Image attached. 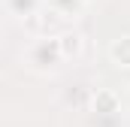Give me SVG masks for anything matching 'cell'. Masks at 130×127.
<instances>
[{"instance_id": "6da1fadb", "label": "cell", "mask_w": 130, "mask_h": 127, "mask_svg": "<svg viewBox=\"0 0 130 127\" xmlns=\"http://www.w3.org/2000/svg\"><path fill=\"white\" fill-rule=\"evenodd\" d=\"M67 24H70V18L61 15L58 9H36L33 15H27V27H33V30L42 33V36H48V30L52 33L64 30Z\"/></svg>"}, {"instance_id": "7a4b0ae2", "label": "cell", "mask_w": 130, "mask_h": 127, "mask_svg": "<svg viewBox=\"0 0 130 127\" xmlns=\"http://www.w3.org/2000/svg\"><path fill=\"white\" fill-rule=\"evenodd\" d=\"M64 58L61 55V45H58V39L55 36H39V42L30 49V64L33 67H52V64H58Z\"/></svg>"}, {"instance_id": "3957f363", "label": "cell", "mask_w": 130, "mask_h": 127, "mask_svg": "<svg viewBox=\"0 0 130 127\" xmlns=\"http://www.w3.org/2000/svg\"><path fill=\"white\" fill-rule=\"evenodd\" d=\"M58 45H61V55L70 58V55H79V49H82V33L76 30H64L58 36Z\"/></svg>"}, {"instance_id": "277c9868", "label": "cell", "mask_w": 130, "mask_h": 127, "mask_svg": "<svg viewBox=\"0 0 130 127\" xmlns=\"http://www.w3.org/2000/svg\"><path fill=\"white\" fill-rule=\"evenodd\" d=\"M118 103H121V100H118L115 91H106V88H103V91L94 94V109H97V112H118Z\"/></svg>"}, {"instance_id": "5b68a950", "label": "cell", "mask_w": 130, "mask_h": 127, "mask_svg": "<svg viewBox=\"0 0 130 127\" xmlns=\"http://www.w3.org/2000/svg\"><path fill=\"white\" fill-rule=\"evenodd\" d=\"M109 55H112L118 64L130 67V36H121V39H115V42H112V49H109Z\"/></svg>"}, {"instance_id": "8992f818", "label": "cell", "mask_w": 130, "mask_h": 127, "mask_svg": "<svg viewBox=\"0 0 130 127\" xmlns=\"http://www.w3.org/2000/svg\"><path fill=\"white\" fill-rule=\"evenodd\" d=\"M82 3H85V0H52V9H58L61 15L70 18V15H76V12L82 9Z\"/></svg>"}, {"instance_id": "52a82bcc", "label": "cell", "mask_w": 130, "mask_h": 127, "mask_svg": "<svg viewBox=\"0 0 130 127\" xmlns=\"http://www.w3.org/2000/svg\"><path fill=\"white\" fill-rule=\"evenodd\" d=\"M9 6H12L15 12H21L24 18H27V15H33V12L39 9V0H9Z\"/></svg>"}]
</instances>
